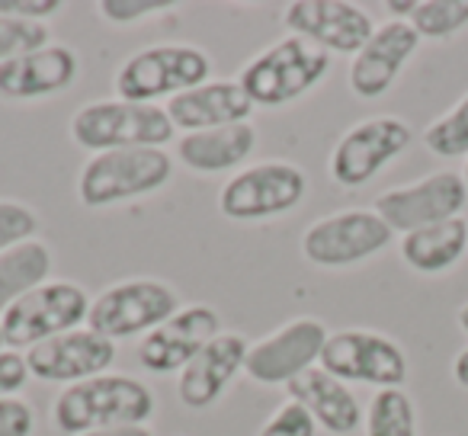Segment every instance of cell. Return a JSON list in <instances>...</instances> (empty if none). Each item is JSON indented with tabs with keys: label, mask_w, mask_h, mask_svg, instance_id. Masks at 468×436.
<instances>
[{
	"label": "cell",
	"mask_w": 468,
	"mask_h": 436,
	"mask_svg": "<svg viewBox=\"0 0 468 436\" xmlns=\"http://www.w3.org/2000/svg\"><path fill=\"white\" fill-rule=\"evenodd\" d=\"M391 241V229L376 215V208H346L337 215H324L302 235V254L308 263L324 270H340L363 263L385 250Z\"/></svg>",
	"instance_id": "cell-9"
},
{
	"label": "cell",
	"mask_w": 468,
	"mask_h": 436,
	"mask_svg": "<svg viewBox=\"0 0 468 436\" xmlns=\"http://www.w3.org/2000/svg\"><path fill=\"white\" fill-rule=\"evenodd\" d=\"M282 23L292 36H302L331 55H356L376 33L369 14L346 0H295L286 7Z\"/></svg>",
	"instance_id": "cell-16"
},
{
	"label": "cell",
	"mask_w": 468,
	"mask_h": 436,
	"mask_svg": "<svg viewBox=\"0 0 468 436\" xmlns=\"http://www.w3.org/2000/svg\"><path fill=\"white\" fill-rule=\"evenodd\" d=\"M80 436H154L148 427H106V430H90Z\"/></svg>",
	"instance_id": "cell-35"
},
{
	"label": "cell",
	"mask_w": 468,
	"mask_h": 436,
	"mask_svg": "<svg viewBox=\"0 0 468 436\" xmlns=\"http://www.w3.org/2000/svg\"><path fill=\"white\" fill-rule=\"evenodd\" d=\"M286 391L295 404H302V408L312 414V420L318 423V427H324L327 433H334V436L353 433V430L359 427V420H363L356 395L346 388V382L334 378L331 372H324L321 366H314V369L302 372L299 378H292V382L286 385Z\"/></svg>",
	"instance_id": "cell-21"
},
{
	"label": "cell",
	"mask_w": 468,
	"mask_h": 436,
	"mask_svg": "<svg viewBox=\"0 0 468 436\" xmlns=\"http://www.w3.org/2000/svg\"><path fill=\"white\" fill-rule=\"evenodd\" d=\"M221 334V318L208 305L180 308L170 321L144 334L138 344V363L148 372L167 376V372L186 369L208 344Z\"/></svg>",
	"instance_id": "cell-15"
},
{
	"label": "cell",
	"mask_w": 468,
	"mask_h": 436,
	"mask_svg": "<svg viewBox=\"0 0 468 436\" xmlns=\"http://www.w3.org/2000/svg\"><path fill=\"white\" fill-rule=\"evenodd\" d=\"M327 337L331 334H327L324 321L295 318L276 334L263 337L261 344L250 346L244 372L261 385H289L302 372L314 369Z\"/></svg>",
	"instance_id": "cell-13"
},
{
	"label": "cell",
	"mask_w": 468,
	"mask_h": 436,
	"mask_svg": "<svg viewBox=\"0 0 468 436\" xmlns=\"http://www.w3.org/2000/svg\"><path fill=\"white\" fill-rule=\"evenodd\" d=\"M452 376H455V382H459L462 388H468V350H462L459 356H455Z\"/></svg>",
	"instance_id": "cell-36"
},
{
	"label": "cell",
	"mask_w": 468,
	"mask_h": 436,
	"mask_svg": "<svg viewBox=\"0 0 468 436\" xmlns=\"http://www.w3.org/2000/svg\"><path fill=\"white\" fill-rule=\"evenodd\" d=\"M116 359V344L100 337L90 327H78V331L58 334L33 350H27L29 376L39 382H87V378L106 376V369Z\"/></svg>",
	"instance_id": "cell-14"
},
{
	"label": "cell",
	"mask_w": 468,
	"mask_h": 436,
	"mask_svg": "<svg viewBox=\"0 0 468 436\" xmlns=\"http://www.w3.org/2000/svg\"><path fill=\"white\" fill-rule=\"evenodd\" d=\"M29 366L27 356L16 350H0V398H16V391L27 388L29 382Z\"/></svg>",
	"instance_id": "cell-33"
},
{
	"label": "cell",
	"mask_w": 468,
	"mask_h": 436,
	"mask_svg": "<svg viewBox=\"0 0 468 436\" xmlns=\"http://www.w3.org/2000/svg\"><path fill=\"white\" fill-rule=\"evenodd\" d=\"M174 0H103L100 14L110 23H138L144 16H154L161 10H174Z\"/></svg>",
	"instance_id": "cell-31"
},
{
	"label": "cell",
	"mask_w": 468,
	"mask_h": 436,
	"mask_svg": "<svg viewBox=\"0 0 468 436\" xmlns=\"http://www.w3.org/2000/svg\"><path fill=\"white\" fill-rule=\"evenodd\" d=\"M465 248H468V222L459 215V218L427 225V229H417L410 235H404L401 257L410 270L433 276L449 270L452 263H459Z\"/></svg>",
	"instance_id": "cell-23"
},
{
	"label": "cell",
	"mask_w": 468,
	"mask_h": 436,
	"mask_svg": "<svg viewBox=\"0 0 468 436\" xmlns=\"http://www.w3.org/2000/svg\"><path fill=\"white\" fill-rule=\"evenodd\" d=\"M366 436H417L414 401L401 388H378L366 414Z\"/></svg>",
	"instance_id": "cell-25"
},
{
	"label": "cell",
	"mask_w": 468,
	"mask_h": 436,
	"mask_svg": "<svg viewBox=\"0 0 468 436\" xmlns=\"http://www.w3.org/2000/svg\"><path fill=\"white\" fill-rule=\"evenodd\" d=\"M462 180H465V186H468V164H465V174H462Z\"/></svg>",
	"instance_id": "cell-39"
},
{
	"label": "cell",
	"mask_w": 468,
	"mask_h": 436,
	"mask_svg": "<svg viewBox=\"0 0 468 436\" xmlns=\"http://www.w3.org/2000/svg\"><path fill=\"white\" fill-rule=\"evenodd\" d=\"M257 148V129L250 122L221 125V129L189 132L176 142V157L193 174H225L241 167Z\"/></svg>",
	"instance_id": "cell-22"
},
{
	"label": "cell",
	"mask_w": 468,
	"mask_h": 436,
	"mask_svg": "<svg viewBox=\"0 0 468 436\" xmlns=\"http://www.w3.org/2000/svg\"><path fill=\"white\" fill-rule=\"evenodd\" d=\"M52 273V250L42 241H23L0 254V314L14 302L48 282Z\"/></svg>",
	"instance_id": "cell-24"
},
{
	"label": "cell",
	"mask_w": 468,
	"mask_h": 436,
	"mask_svg": "<svg viewBox=\"0 0 468 436\" xmlns=\"http://www.w3.org/2000/svg\"><path fill=\"white\" fill-rule=\"evenodd\" d=\"M154 391L132 376H97L65 385L55 398L52 420L61 433L80 436L106 427H144L154 417Z\"/></svg>",
	"instance_id": "cell-1"
},
{
	"label": "cell",
	"mask_w": 468,
	"mask_h": 436,
	"mask_svg": "<svg viewBox=\"0 0 468 436\" xmlns=\"http://www.w3.org/2000/svg\"><path fill=\"white\" fill-rule=\"evenodd\" d=\"M212 58L196 46H154L135 52L116 71V93L129 103H154L161 97H180L208 84Z\"/></svg>",
	"instance_id": "cell-5"
},
{
	"label": "cell",
	"mask_w": 468,
	"mask_h": 436,
	"mask_svg": "<svg viewBox=\"0 0 468 436\" xmlns=\"http://www.w3.org/2000/svg\"><path fill=\"white\" fill-rule=\"evenodd\" d=\"M36 414L23 398H0V436H33Z\"/></svg>",
	"instance_id": "cell-32"
},
{
	"label": "cell",
	"mask_w": 468,
	"mask_h": 436,
	"mask_svg": "<svg viewBox=\"0 0 468 436\" xmlns=\"http://www.w3.org/2000/svg\"><path fill=\"white\" fill-rule=\"evenodd\" d=\"M174 174L164 148H119L93 154L78 176V199L87 208H106L125 199L157 193Z\"/></svg>",
	"instance_id": "cell-4"
},
{
	"label": "cell",
	"mask_w": 468,
	"mask_h": 436,
	"mask_svg": "<svg viewBox=\"0 0 468 436\" xmlns=\"http://www.w3.org/2000/svg\"><path fill=\"white\" fill-rule=\"evenodd\" d=\"M0 350H4V334H0Z\"/></svg>",
	"instance_id": "cell-40"
},
{
	"label": "cell",
	"mask_w": 468,
	"mask_h": 436,
	"mask_svg": "<svg viewBox=\"0 0 468 436\" xmlns=\"http://www.w3.org/2000/svg\"><path fill=\"white\" fill-rule=\"evenodd\" d=\"M468 202V186L462 174L440 170L410 186H395L376 199V215L391 231H410L440 225L449 218H459V212Z\"/></svg>",
	"instance_id": "cell-11"
},
{
	"label": "cell",
	"mask_w": 468,
	"mask_h": 436,
	"mask_svg": "<svg viewBox=\"0 0 468 436\" xmlns=\"http://www.w3.org/2000/svg\"><path fill=\"white\" fill-rule=\"evenodd\" d=\"M321 369L340 382H366L376 388H401L408 356L391 337L376 331H337L321 350Z\"/></svg>",
	"instance_id": "cell-10"
},
{
	"label": "cell",
	"mask_w": 468,
	"mask_h": 436,
	"mask_svg": "<svg viewBox=\"0 0 468 436\" xmlns=\"http://www.w3.org/2000/svg\"><path fill=\"white\" fill-rule=\"evenodd\" d=\"M52 46V29L39 20H16V16H0V65L29 55L36 48Z\"/></svg>",
	"instance_id": "cell-28"
},
{
	"label": "cell",
	"mask_w": 468,
	"mask_h": 436,
	"mask_svg": "<svg viewBox=\"0 0 468 436\" xmlns=\"http://www.w3.org/2000/svg\"><path fill=\"white\" fill-rule=\"evenodd\" d=\"M327 71H331V52L289 33L286 39L273 42L257 58H250L241 68L238 84L254 106H286L314 90Z\"/></svg>",
	"instance_id": "cell-2"
},
{
	"label": "cell",
	"mask_w": 468,
	"mask_h": 436,
	"mask_svg": "<svg viewBox=\"0 0 468 436\" xmlns=\"http://www.w3.org/2000/svg\"><path fill=\"white\" fill-rule=\"evenodd\" d=\"M410 125L398 116H372L353 125L331 151V176L340 186H363L385 164L404 154L410 144Z\"/></svg>",
	"instance_id": "cell-12"
},
{
	"label": "cell",
	"mask_w": 468,
	"mask_h": 436,
	"mask_svg": "<svg viewBox=\"0 0 468 436\" xmlns=\"http://www.w3.org/2000/svg\"><path fill=\"white\" fill-rule=\"evenodd\" d=\"M174 132L176 125L170 122L167 110L129 100L87 103L71 119V138L93 154L119 148H161L174 138Z\"/></svg>",
	"instance_id": "cell-3"
},
{
	"label": "cell",
	"mask_w": 468,
	"mask_h": 436,
	"mask_svg": "<svg viewBox=\"0 0 468 436\" xmlns=\"http://www.w3.org/2000/svg\"><path fill=\"white\" fill-rule=\"evenodd\" d=\"M36 229H39V218L33 208L14 199H0V254L23 241H33Z\"/></svg>",
	"instance_id": "cell-29"
},
{
	"label": "cell",
	"mask_w": 468,
	"mask_h": 436,
	"mask_svg": "<svg viewBox=\"0 0 468 436\" xmlns=\"http://www.w3.org/2000/svg\"><path fill=\"white\" fill-rule=\"evenodd\" d=\"M90 295L74 282H42L0 314V334L10 350H33L58 334L78 331L90 314Z\"/></svg>",
	"instance_id": "cell-6"
},
{
	"label": "cell",
	"mask_w": 468,
	"mask_h": 436,
	"mask_svg": "<svg viewBox=\"0 0 468 436\" xmlns=\"http://www.w3.org/2000/svg\"><path fill=\"white\" fill-rule=\"evenodd\" d=\"M248 353H250V344L244 334H218V337L180 372V378H176V398L193 410L212 408V404L225 395L231 378L244 369Z\"/></svg>",
	"instance_id": "cell-18"
},
{
	"label": "cell",
	"mask_w": 468,
	"mask_h": 436,
	"mask_svg": "<svg viewBox=\"0 0 468 436\" xmlns=\"http://www.w3.org/2000/svg\"><path fill=\"white\" fill-rule=\"evenodd\" d=\"M164 110H167L170 122L189 135V132L248 122L254 103H250V97L238 80H208V84L174 97Z\"/></svg>",
	"instance_id": "cell-20"
},
{
	"label": "cell",
	"mask_w": 468,
	"mask_h": 436,
	"mask_svg": "<svg viewBox=\"0 0 468 436\" xmlns=\"http://www.w3.org/2000/svg\"><path fill=\"white\" fill-rule=\"evenodd\" d=\"M410 27L420 39H449L468 27V0H420Z\"/></svg>",
	"instance_id": "cell-26"
},
{
	"label": "cell",
	"mask_w": 468,
	"mask_h": 436,
	"mask_svg": "<svg viewBox=\"0 0 468 436\" xmlns=\"http://www.w3.org/2000/svg\"><path fill=\"white\" fill-rule=\"evenodd\" d=\"M314 430H318V423L312 420V414L302 404L289 401L273 410V417L263 423L257 436H314Z\"/></svg>",
	"instance_id": "cell-30"
},
{
	"label": "cell",
	"mask_w": 468,
	"mask_h": 436,
	"mask_svg": "<svg viewBox=\"0 0 468 436\" xmlns=\"http://www.w3.org/2000/svg\"><path fill=\"white\" fill-rule=\"evenodd\" d=\"M180 312V295L161 280H129L106 289L93 299L87 327L106 340H125L135 334H151Z\"/></svg>",
	"instance_id": "cell-8"
},
{
	"label": "cell",
	"mask_w": 468,
	"mask_h": 436,
	"mask_svg": "<svg viewBox=\"0 0 468 436\" xmlns=\"http://www.w3.org/2000/svg\"><path fill=\"white\" fill-rule=\"evenodd\" d=\"M459 327L468 334V305H462V312H459Z\"/></svg>",
	"instance_id": "cell-38"
},
{
	"label": "cell",
	"mask_w": 468,
	"mask_h": 436,
	"mask_svg": "<svg viewBox=\"0 0 468 436\" xmlns=\"http://www.w3.org/2000/svg\"><path fill=\"white\" fill-rule=\"evenodd\" d=\"M420 46V36L408 20H391L372 33V39L353 55L350 65V90L363 100H376L388 93L398 80L401 68Z\"/></svg>",
	"instance_id": "cell-17"
},
{
	"label": "cell",
	"mask_w": 468,
	"mask_h": 436,
	"mask_svg": "<svg viewBox=\"0 0 468 436\" xmlns=\"http://www.w3.org/2000/svg\"><path fill=\"white\" fill-rule=\"evenodd\" d=\"M385 10H388V14H398V16H414L417 0H391V4H385Z\"/></svg>",
	"instance_id": "cell-37"
},
{
	"label": "cell",
	"mask_w": 468,
	"mask_h": 436,
	"mask_svg": "<svg viewBox=\"0 0 468 436\" xmlns=\"http://www.w3.org/2000/svg\"><path fill=\"white\" fill-rule=\"evenodd\" d=\"M65 7L61 0H0V16H16V20H39L58 14Z\"/></svg>",
	"instance_id": "cell-34"
},
{
	"label": "cell",
	"mask_w": 468,
	"mask_h": 436,
	"mask_svg": "<svg viewBox=\"0 0 468 436\" xmlns=\"http://www.w3.org/2000/svg\"><path fill=\"white\" fill-rule=\"evenodd\" d=\"M80 61L68 46L36 48L0 65V97L4 100H42L68 90L78 80Z\"/></svg>",
	"instance_id": "cell-19"
},
{
	"label": "cell",
	"mask_w": 468,
	"mask_h": 436,
	"mask_svg": "<svg viewBox=\"0 0 468 436\" xmlns=\"http://www.w3.org/2000/svg\"><path fill=\"white\" fill-rule=\"evenodd\" d=\"M308 176L289 161H267L234 174L218 193V212L231 222H263L286 215L305 199Z\"/></svg>",
	"instance_id": "cell-7"
},
{
	"label": "cell",
	"mask_w": 468,
	"mask_h": 436,
	"mask_svg": "<svg viewBox=\"0 0 468 436\" xmlns=\"http://www.w3.org/2000/svg\"><path fill=\"white\" fill-rule=\"evenodd\" d=\"M423 144L433 151L436 157H462L468 154V93L442 112L436 122L427 125L423 132Z\"/></svg>",
	"instance_id": "cell-27"
}]
</instances>
